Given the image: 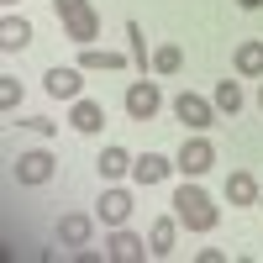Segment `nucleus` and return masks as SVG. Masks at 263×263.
I'll return each instance as SVG.
<instances>
[{
	"label": "nucleus",
	"mask_w": 263,
	"mask_h": 263,
	"mask_svg": "<svg viewBox=\"0 0 263 263\" xmlns=\"http://www.w3.org/2000/svg\"><path fill=\"white\" fill-rule=\"evenodd\" d=\"M174 216H179V227H184V232H211L216 221H221L216 200H211V195H205L200 184H195V179L174 190Z\"/></svg>",
	"instance_id": "nucleus-1"
},
{
	"label": "nucleus",
	"mask_w": 263,
	"mask_h": 263,
	"mask_svg": "<svg viewBox=\"0 0 263 263\" xmlns=\"http://www.w3.org/2000/svg\"><path fill=\"white\" fill-rule=\"evenodd\" d=\"M53 11L63 21V32H69V42L90 48V42L100 37V11L90 6V0H53Z\"/></svg>",
	"instance_id": "nucleus-2"
},
{
	"label": "nucleus",
	"mask_w": 263,
	"mask_h": 263,
	"mask_svg": "<svg viewBox=\"0 0 263 263\" xmlns=\"http://www.w3.org/2000/svg\"><path fill=\"white\" fill-rule=\"evenodd\" d=\"M11 174H16V184H21V190H42V184L58 174V158H53L48 147H27V153H16Z\"/></svg>",
	"instance_id": "nucleus-3"
},
{
	"label": "nucleus",
	"mask_w": 263,
	"mask_h": 263,
	"mask_svg": "<svg viewBox=\"0 0 263 263\" xmlns=\"http://www.w3.org/2000/svg\"><path fill=\"white\" fill-rule=\"evenodd\" d=\"M174 116H179L190 132H211L216 126V100L195 95V90H179V95H174Z\"/></svg>",
	"instance_id": "nucleus-4"
},
{
	"label": "nucleus",
	"mask_w": 263,
	"mask_h": 263,
	"mask_svg": "<svg viewBox=\"0 0 263 263\" xmlns=\"http://www.w3.org/2000/svg\"><path fill=\"white\" fill-rule=\"evenodd\" d=\"M158 111H163V90L153 79H132L126 84V116L132 121H153Z\"/></svg>",
	"instance_id": "nucleus-5"
},
{
	"label": "nucleus",
	"mask_w": 263,
	"mask_h": 263,
	"mask_svg": "<svg viewBox=\"0 0 263 263\" xmlns=\"http://www.w3.org/2000/svg\"><path fill=\"white\" fill-rule=\"evenodd\" d=\"M211 163H216L211 137H190V142L179 147V158H174V168H179L184 179H200V174H211Z\"/></svg>",
	"instance_id": "nucleus-6"
},
{
	"label": "nucleus",
	"mask_w": 263,
	"mask_h": 263,
	"mask_svg": "<svg viewBox=\"0 0 263 263\" xmlns=\"http://www.w3.org/2000/svg\"><path fill=\"white\" fill-rule=\"evenodd\" d=\"M126 216H132V190L111 184V190H100V205H95V221L100 227H126Z\"/></svg>",
	"instance_id": "nucleus-7"
},
{
	"label": "nucleus",
	"mask_w": 263,
	"mask_h": 263,
	"mask_svg": "<svg viewBox=\"0 0 263 263\" xmlns=\"http://www.w3.org/2000/svg\"><path fill=\"white\" fill-rule=\"evenodd\" d=\"M105 258H111V263H142V258H153V248H142V237H137V232H126V227H111Z\"/></svg>",
	"instance_id": "nucleus-8"
},
{
	"label": "nucleus",
	"mask_w": 263,
	"mask_h": 263,
	"mask_svg": "<svg viewBox=\"0 0 263 263\" xmlns=\"http://www.w3.org/2000/svg\"><path fill=\"white\" fill-rule=\"evenodd\" d=\"M84 69H63V63H58V69H48V74H42V90H48L53 100H79L84 95V79H79Z\"/></svg>",
	"instance_id": "nucleus-9"
},
{
	"label": "nucleus",
	"mask_w": 263,
	"mask_h": 263,
	"mask_svg": "<svg viewBox=\"0 0 263 263\" xmlns=\"http://www.w3.org/2000/svg\"><path fill=\"white\" fill-rule=\"evenodd\" d=\"M69 126H74V132H84V137H95V132L105 126V105H100V100H90V95L69 100Z\"/></svg>",
	"instance_id": "nucleus-10"
},
{
	"label": "nucleus",
	"mask_w": 263,
	"mask_h": 263,
	"mask_svg": "<svg viewBox=\"0 0 263 263\" xmlns=\"http://www.w3.org/2000/svg\"><path fill=\"white\" fill-rule=\"evenodd\" d=\"M90 237H95V216H84V211L58 216V242L63 248H90Z\"/></svg>",
	"instance_id": "nucleus-11"
},
{
	"label": "nucleus",
	"mask_w": 263,
	"mask_h": 263,
	"mask_svg": "<svg viewBox=\"0 0 263 263\" xmlns=\"http://www.w3.org/2000/svg\"><path fill=\"white\" fill-rule=\"evenodd\" d=\"M132 163H137V158H132L126 147H100V158H95V174H100L105 184H116V179H126V174H132Z\"/></svg>",
	"instance_id": "nucleus-12"
},
{
	"label": "nucleus",
	"mask_w": 263,
	"mask_h": 263,
	"mask_svg": "<svg viewBox=\"0 0 263 263\" xmlns=\"http://www.w3.org/2000/svg\"><path fill=\"white\" fill-rule=\"evenodd\" d=\"M174 242H179V216H158V221H153V232H147L153 258H174Z\"/></svg>",
	"instance_id": "nucleus-13"
},
{
	"label": "nucleus",
	"mask_w": 263,
	"mask_h": 263,
	"mask_svg": "<svg viewBox=\"0 0 263 263\" xmlns=\"http://www.w3.org/2000/svg\"><path fill=\"white\" fill-rule=\"evenodd\" d=\"M174 174V158H163V153H142L137 163H132V179L137 184H163Z\"/></svg>",
	"instance_id": "nucleus-14"
},
{
	"label": "nucleus",
	"mask_w": 263,
	"mask_h": 263,
	"mask_svg": "<svg viewBox=\"0 0 263 263\" xmlns=\"http://www.w3.org/2000/svg\"><path fill=\"white\" fill-rule=\"evenodd\" d=\"M258 195H263V184L253 179L248 168H237V174H227V205H258Z\"/></svg>",
	"instance_id": "nucleus-15"
},
{
	"label": "nucleus",
	"mask_w": 263,
	"mask_h": 263,
	"mask_svg": "<svg viewBox=\"0 0 263 263\" xmlns=\"http://www.w3.org/2000/svg\"><path fill=\"white\" fill-rule=\"evenodd\" d=\"M79 69L84 74H95V69H126V53H111V48H95V42H90V48H79Z\"/></svg>",
	"instance_id": "nucleus-16"
},
{
	"label": "nucleus",
	"mask_w": 263,
	"mask_h": 263,
	"mask_svg": "<svg viewBox=\"0 0 263 263\" xmlns=\"http://www.w3.org/2000/svg\"><path fill=\"white\" fill-rule=\"evenodd\" d=\"M237 74H242V79H263V42L258 37H248V42H237Z\"/></svg>",
	"instance_id": "nucleus-17"
},
{
	"label": "nucleus",
	"mask_w": 263,
	"mask_h": 263,
	"mask_svg": "<svg viewBox=\"0 0 263 263\" xmlns=\"http://www.w3.org/2000/svg\"><path fill=\"white\" fill-rule=\"evenodd\" d=\"M27 42H32V21L27 16H6V21H0V48H6V53H21Z\"/></svg>",
	"instance_id": "nucleus-18"
},
{
	"label": "nucleus",
	"mask_w": 263,
	"mask_h": 263,
	"mask_svg": "<svg viewBox=\"0 0 263 263\" xmlns=\"http://www.w3.org/2000/svg\"><path fill=\"white\" fill-rule=\"evenodd\" d=\"M216 111H227V116H237V111H242V84H237V79H221V84H216Z\"/></svg>",
	"instance_id": "nucleus-19"
},
{
	"label": "nucleus",
	"mask_w": 263,
	"mask_h": 263,
	"mask_svg": "<svg viewBox=\"0 0 263 263\" xmlns=\"http://www.w3.org/2000/svg\"><path fill=\"white\" fill-rule=\"evenodd\" d=\"M153 69H158V74H179V69H184V53L174 48V42H163V48L153 53Z\"/></svg>",
	"instance_id": "nucleus-20"
},
{
	"label": "nucleus",
	"mask_w": 263,
	"mask_h": 263,
	"mask_svg": "<svg viewBox=\"0 0 263 263\" xmlns=\"http://www.w3.org/2000/svg\"><path fill=\"white\" fill-rule=\"evenodd\" d=\"M16 105H21V79H11V74H6V79H0V111L11 116Z\"/></svg>",
	"instance_id": "nucleus-21"
},
{
	"label": "nucleus",
	"mask_w": 263,
	"mask_h": 263,
	"mask_svg": "<svg viewBox=\"0 0 263 263\" xmlns=\"http://www.w3.org/2000/svg\"><path fill=\"white\" fill-rule=\"evenodd\" d=\"M126 37H132V63L142 69V63H147V42H142V27H137V21H126Z\"/></svg>",
	"instance_id": "nucleus-22"
},
{
	"label": "nucleus",
	"mask_w": 263,
	"mask_h": 263,
	"mask_svg": "<svg viewBox=\"0 0 263 263\" xmlns=\"http://www.w3.org/2000/svg\"><path fill=\"white\" fill-rule=\"evenodd\" d=\"M21 126H32V132H42V137H53V126H58V121H48V116H27Z\"/></svg>",
	"instance_id": "nucleus-23"
},
{
	"label": "nucleus",
	"mask_w": 263,
	"mask_h": 263,
	"mask_svg": "<svg viewBox=\"0 0 263 263\" xmlns=\"http://www.w3.org/2000/svg\"><path fill=\"white\" fill-rule=\"evenodd\" d=\"M237 6H242V11H263V0H237Z\"/></svg>",
	"instance_id": "nucleus-24"
},
{
	"label": "nucleus",
	"mask_w": 263,
	"mask_h": 263,
	"mask_svg": "<svg viewBox=\"0 0 263 263\" xmlns=\"http://www.w3.org/2000/svg\"><path fill=\"white\" fill-rule=\"evenodd\" d=\"M258 111H263V84H258Z\"/></svg>",
	"instance_id": "nucleus-25"
},
{
	"label": "nucleus",
	"mask_w": 263,
	"mask_h": 263,
	"mask_svg": "<svg viewBox=\"0 0 263 263\" xmlns=\"http://www.w3.org/2000/svg\"><path fill=\"white\" fill-rule=\"evenodd\" d=\"M6 6H16V0H6Z\"/></svg>",
	"instance_id": "nucleus-26"
},
{
	"label": "nucleus",
	"mask_w": 263,
	"mask_h": 263,
	"mask_svg": "<svg viewBox=\"0 0 263 263\" xmlns=\"http://www.w3.org/2000/svg\"><path fill=\"white\" fill-rule=\"evenodd\" d=\"M258 205H263V195H258Z\"/></svg>",
	"instance_id": "nucleus-27"
}]
</instances>
